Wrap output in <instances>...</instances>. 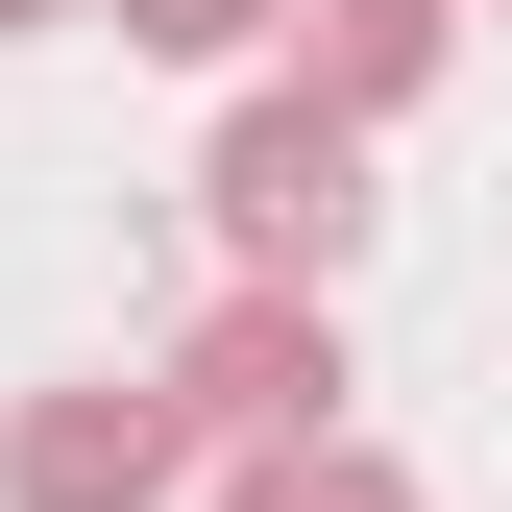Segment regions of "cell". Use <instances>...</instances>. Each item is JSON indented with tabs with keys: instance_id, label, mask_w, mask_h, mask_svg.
Masks as SVG:
<instances>
[{
	"instance_id": "6da1fadb",
	"label": "cell",
	"mask_w": 512,
	"mask_h": 512,
	"mask_svg": "<svg viewBox=\"0 0 512 512\" xmlns=\"http://www.w3.org/2000/svg\"><path fill=\"white\" fill-rule=\"evenodd\" d=\"M196 220H220V269H244V293H342L391 196H366V122L269 74V98H244L220 147H196Z\"/></svg>"
},
{
	"instance_id": "7a4b0ae2",
	"label": "cell",
	"mask_w": 512,
	"mask_h": 512,
	"mask_svg": "<svg viewBox=\"0 0 512 512\" xmlns=\"http://www.w3.org/2000/svg\"><path fill=\"white\" fill-rule=\"evenodd\" d=\"M171 464H196L171 366H74V391L0 415V512H171Z\"/></svg>"
},
{
	"instance_id": "3957f363",
	"label": "cell",
	"mask_w": 512,
	"mask_h": 512,
	"mask_svg": "<svg viewBox=\"0 0 512 512\" xmlns=\"http://www.w3.org/2000/svg\"><path fill=\"white\" fill-rule=\"evenodd\" d=\"M171 415L196 439H342V293H220L171 342Z\"/></svg>"
},
{
	"instance_id": "277c9868",
	"label": "cell",
	"mask_w": 512,
	"mask_h": 512,
	"mask_svg": "<svg viewBox=\"0 0 512 512\" xmlns=\"http://www.w3.org/2000/svg\"><path fill=\"white\" fill-rule=\"evenodd\" d=\"M269 49H293V98L415 122V98H439V49H464V0H269Z\"/></svg>"
},
{
	"instance_id": "5b68a950",
	"label": "cell",
	"mask_w": 512,
	"mask_h": 512,
	"mask_svg": "<svg viewBox=\"0 0 512 512\" xmlns=\"http://www.w3.org/2000/svg\"><path fill=\"white\" fill-rule=\"evenodd\" d=\"M220 512H415V488L366 464V439H244V464H220Z\"/></svg>"
},
{
	"instance_id": "8992f818",
	"label": "cell",
	"mask_w": 512,
	"mask_h": 512,
	"mask_svg": "<svg viewBox=\"0 0 512 512\" xmlns=\"http://www.w3.org/2000/svg\"><path fill=\"white\" fill-rule=\"evenodd\" d=\"M122 49H171V74H244V49H269V0H98Z\"/></svg>"
},
{
	"instance_id": "52a82bcc",
	"label": "cell",
	"mask_w": 512,
	"mask_h": 512,
	"mask_svg": "<svg viewBox=\"0 0 512 512\" xmlns=\"http://www.w3.org/2000/svg\"><path fill=\"white\" fill-rule=\"evenodd\" d=\"M25 25H74V0H0V49H25Z\"/></svg>"
}]
</instances>
